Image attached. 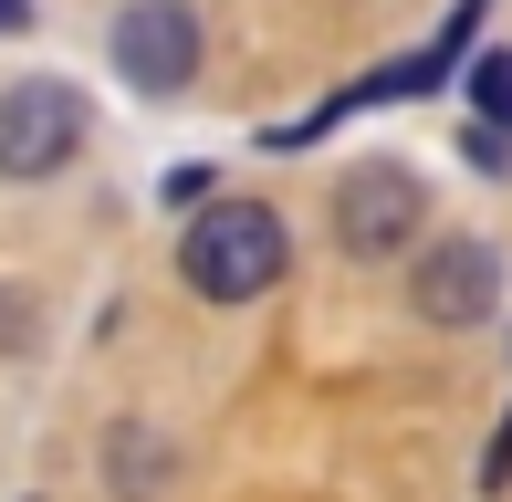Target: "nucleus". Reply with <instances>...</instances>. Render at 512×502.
Here are the masks:
<instances>
[{
    "label": "nucleus",
    "instance_id": "1",
    "mask_svg": "<svg viewBox=\"0 0 512 502\" xmlns=\"http://www.w3.org/2000/svg\"><path fill=\"white\" fill-rule=\"evenodd\" d=\"M293 262V231L272 199H199L189 231H178V272H189L199 304H262Z\"/></svg>",
    "mask_w": 512,
    "mask_h": 502
},
{
    "label": "nucleus",
    "instance_id": "2",
    "mask_svg": "<svg viewBox=\"0 0 512 502\" xmlns=\"http://www.w3.org/2000/svg\"><path fill=\"white\" fill-rule=\"evenodd\" d=\"M418 231H429V178L408 157H356L335 189V251L345 262H398V251H418Z\"/></svg>",
    "mask_w": 512,
    "mask_h": 502
},
{
    "label": "nucleus",
    "instance_id": "3",
    "mask_svg": "<svg viewBox=\"0 0 512 502\" xmlns=\"http://www.w3.org/2000/svg\"><path fill=\"white\" fill-rule=\"evenodd\" d=\"M84 147V95L63 74H21L0 95V178H53Z\"/></svg>",
    "mask_w": 512,
    "mask_h": 502
},
{
    "label": "nucleus",
    "instance_id": "4",
    "mask_svg": "<svg viewBox=\"0 0 512 502\" xmlns=\"http://www.w3.org/2000/svg\"><path fill=\"white\" fill-rule=\"evenodd\" d=\"M105 42H115V74L136 95H178L199 74V0H126Z\"/></svg>",
    "mask_w": 512,
    "mask_h": 502
},
{
    "label": "nucleus",
    "instance_id": "5",
    "mask_svg": "<svg viewBox=\"0 0 512 502\" xmlns=\"http://www.w3.org/2000/svg\"><path fill=\"white\" fill-rule=\"evenodd\" d=\"M408 304L429 314V325H481V314L502 304V251L492 241H439V251H418V283H408Z\"/></svg>",
    "mask_w": 512,
    "mask_h": 502
},
{
    "label": "nucleus",
    "instance_id": "6",
    "mask_svg": "<svg viewBox=\"0 0 512 502\" xmlns=\"http://www.w3.org/2000/svg\"><path fill=\"white\" fill-rule=\"evenodd\" d=\"M471 95H481V126L512 136V53H481L471 63Z\"/></svg>",
    "mask_w": 512,
    "mask_h": 502
},
{
    "label": "nucleus",
    "instance_id": "7",
    "mask_svg": "<svg viewBox=\"0 0 512 502\" xmlns=\"http://www.w3.org/2000/svg\"><path fill=\"white\" fill-rule=\"evenodd\" d=\"M460 157H471L481 178H502V168H512V136H502V126H471V136H460Z\"/></svg>",
    "mask_w": 512,
    "mask_h": 502
},
{
    "label": "nucleus",
    "instance_id": "8",
    "mask_svg": "<svg viewBox=\"0 0 512 502\" xmlns=\"http://www.w3.org/2000/svg\"><path fill=\"white\" fill-rule=\"evenodd\" d=\"M502 482H512V419L492 429V450H481V492H502Z\"/></svg>",
    "mask_w": 512,
    "mask_h": 502
},
{
    "label": "nucleus",
    "instance_id": "9",
    "mask_svg": "<svg viewBox=\"0 0 512 502\" xmlns=\"http://www.w3.org/2000/svg\"><path fill=\"white\" fill-rule=\"evenodd\" d=\"M157 482V450H147V429H126V492H147Z\"/></svg>",
    "mask_w": 512,
    "mask_h": 502
},
{
    "label": "nucleus",
    "instance_id": "10",
    "mask_svg": "<svg viewBox=\"0 0 512 502\" xmlns=\"http://www.w3.org/2000/svg\"><path fill=\"white\" fill-rule=\"evenodd\" d=\"M21 21H32V0H0V32H21Z\"/></svg>",
    "mask_w": 512,
    "mask_h": 502
}]
</instances>
